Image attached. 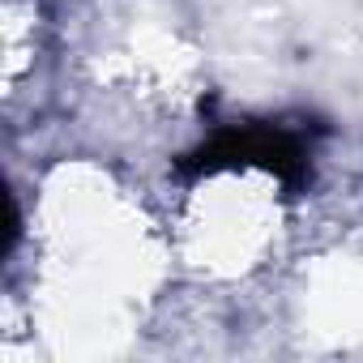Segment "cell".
Wrapping results in <instances>:
<instances>
[{"label": "cell", "instance_id": "cell-1", "mask_svg": "<svg viewBox=\"0 0 363 363\" xmlns=\"http://www.w3.org/2000/svg\"><path fill=\"white\" fill-rule=\"evenodd\" d=\"M175 167L184 175H214L227 167H265L291 193H299L312 179V145L299 128H286V124H244V128H218L206 145L184 154Z\"/></svg>", "mask_w": 363, "mask_h": 363}]
</instances>
